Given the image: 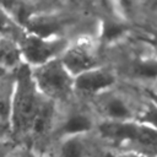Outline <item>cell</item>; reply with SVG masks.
I'll return each mask as SVG.
<instances>
[{"label": "cell", "mask_w": 157, "mask_h": 157, "mask_svg": "<svg viewBox=\"0 0 157 157\" xmlns=\"http://www.w3.org/2000/svg\"><path fill=\"white\" fill-rule=\"evenodd\" d=\"M31 67L21 64L15 70V90L10 117V137L16 142H25L31 123L42 101Z\"/></svg>", "instance_id": "6da1fadb"}, {"label": "cell", "mask_w": 157, "mask_h": 157, "mask_svg": "<svg viewBox=\"0 0 157 157\" xmlns=\"http://www.w3.org/2000/svg\"><path fill=\"white\" fill-rule=\"evenodd\" d=\"M31 71L39 93L48 99L55 102V99L66 98L74 90V77L67 72L59 58L33 67Z\"/></svg>", "instance_id": "7a4b0ae2"}, {"label": "cell", "mask_w": 157, "mask_h": 157, "mask_svg": "<svg viewBox=\"0 0 157 157\" xmlns=\"http://www.w3.org/2000/svg\"><path fill=\"white\" fill-rule=\"evenodd\" d=\"M98 129L109 140L129 142L148 153H157V130L137 121H104Z\"/></svg>", "instance_id": "3957f363"}, {"label": "cell", "mask_w": 157, "mask_h": 157, "mask_svg": "<svg viewBox=\"0 0 157 157\" xmlns=\"http://www.w3.org/2000/svg\"><path fill=\"white\" fill-rule=\"evenodd\" d=\"M18 47L22 63L33 69L47 64L50 60L60 58L69 44L61 37L40 38L25 32V34L18 40Z\"/></svg>", "instance_id": "277c9868"}, {"label": "cell", "mask_w": 157, "mask_h": 157, "mask_svg": "<svg viewBox=\"0 0 157 157\" xmlns=\"http://www.w3.org/2000/svg\"><path fill=\"white\" fill-rule=\"evenodd\" d=\"M55 117V102L42 97L38 110L31 123L25 142L31 145H39L52 131Z\"/></svg>", "instance_id": "5b68a950"}, {"label": "cell", "mask_w": 157, "mask_h": 157, "mask_svg": "<svg viewBox=\"0 0 157 157\" xmlns=\"http://www.w3.org/2000/svg\"><path fill=\"white\" fill-rule=\"evenodd\" d=\"M59 59L72 77L96 67V58L92 50L82 43L67 47Z\"/></svg>", "instance_id": "8992f818"}, {"label": "cell", "mask_w": 157, "mask_h": 157, "mask_svg": "<svg viewBox=\"0 0 157 157\" xmlns=\"http://www.w3.org/2000/svg\"><path fill=\"white\" fill-rule=\"evenodd\" d=\"M115 82V76L104 69L93 67L74 77V90L86 94L98 93Z\"/></svg>", "instance_id": "52a82bcc"}, {"label": "cell", "mask_w": 157, "mask_h": 157, "mask_svg": "<svg viewBox=\"0 0 157 157\" xmlns=\"http://www.w3.org/2000/svg\"><path fill=\"white\" fill-rule=\"evenodd\" d=\"M63 28V20L53 15L33 13L23 26L26 33L40 38H55Z\"/></svg>", "instance_id": "ba28073f"}, {"label": "cell", "mask_w": 157, "mask_h": 157, "mask_svg": "<svg viewBox=\"0 0 157 157\" xmlns=\"http://www.w3.org/2000/svg\"><path fill=\"white\" fill-rule=\"evenodd\" d=\"M15 90V71L0 77V123L10 128L12 97Z\"/></svg>", "instance_id": "9c48e42d"}, {"label": "cell", "mask_w": 157, "mask_h": 157, "mask_svg": "<svg viewBox=\"0 0 157 157\" xmlns=\"http://www.w3.org/2000/svg\"><path fill=\"white\" fill-rule=\"evenodd\" d=\"M22 63L18 43L11 38L0 37V69L15 71Z\"/></svg>", "instance_id": "30bf717a"}, {"label": "cell", "mask_w": 157, "mask_h": 157, "mask_svg": "<svg viewBox=\"0 0 157 157\" xmlns=\"http://www.w3.org/2000/svg\"><path fill=\"white\" fill-rule=\"evenodd\" d=\"M102 110L110 121H130L132 118V112L130 105L119 96H110L102 103Z\"/></svg>", "instance_id": "8fae6325"}, {"label": "cell", "mask_w": 157, "mask_h": 157, "mask_svg": "<svg viewBox=\"0 0 157 157\" xmlns=\"http://www.w3.org/2000/svg\"><path fill=\"white\" fill-rule=\"evenodd\" d=\"M92 128H93V121L88 115L83 113H74L70 114L64 120V123L59 129V132L66 137H71L87 132L92 130Z\"/></svg>", "instance_id": "7c38bea8"}, {"label": "cell", "mask_w": 157, "mask_h": 157, "mask_svg": "<svg viewBox=\"0 0 157 157\" xmlns=\"http://www.w3.org/2000/svg\"><path fill=\"white\" fill-rule=\"evenodd\" d=\"M23 34H25V29L0 5V37L11 38L18 43V40Z\"/></svg>", "instance_id": "4fadbf2b"}, {"label": "cell", "mask_w": 157, "mask_h": 157, "mask_svg": "<svg viewBox=\"0 0 157 157\" xmlns=\"http://www.w3.org/2000/svg\"><path fill=\"white\" fill-rule=\"evenodd\" d=\"M132 75L144 80L157 78V58H137L130 67Z\"/></svg>", "instance_id": "5bb4252c"}, {"label": "cell", "mask_w": 157, "mask_h": 157, "mask_svg": "<svg viewBox=\"0 0 157 157\" xmlns=\"http://www.w3.org/2000/svg\"><path fill=\"white\" fill-rule=\"evenodd\" d=\"M126 31V27L115 20L105 18L102 21L101 26V38L105 42H113L119 39Z\"/></svg>", "instance_id": "9a60e30c"}, {"label": "cell", "mask_w": 157, "mask_h": 157, "mask_svg": "<svg viewBox=\"0 0 157 157\" xmlns=\"http://www.w3.org/2000/svg\"><path fill=\"white\" fill-rule=\"evenodd\" d=\"M85 145L77 136L66 137L60 146V157H83Z\"/></svg>", "instance_id": "2e32d148"}, {"label": "cell", "mask_w": 157, "mask_h": 157, "mask_svg": "<svg viewBox=\"0 0 157 157\" xmlns=\"http://www.w3.org/2000/svg\"><path fill=\"white\" fill-rule=\"evenodd\" d=\"M136 121L157 130V104L150 101L142 109V112L137 115Z\"/></svg>", "instance_id": "e0dca14e"}, {"label": "cell", "mask_w": 157, "mask_h": 157, "mask_svg": "<svg viewBox=\"0 0 157 157\" xmlns=\"http://www.w3.org/2000/svg\"><path fill=\"white\" fill-rule=\"evenodd\" d=\"M16 148V144L11 139H0V157H9Z\"/></svg>", "instance_id": "ac0fdd59"}, {"label": "cell", "mask_w": 157, "mask_h": 157, "mask_svg": "<svg viewBox=\"0 0 157 157\" xmlns=\"http://www.w3.org/2000/svg\"><path fill=\"white\" fill-rule=\"evenodd\" d=\"M0 139H11L10 137V128L0 123Z\"/></svg>", "instance_id": "d6986e66"}, {"label": "cell", "mask_w": 157, "mask_h": 157, "mask_svg": "<svg viewBox=\"0 0 157 157\" xmlns=\"http://www.w3.org/2000/svg\"><path fill=\"white\" fill-rule=\"evenodd\" d=\"M107 157H144L140 153H135V152H130V153H119V155H107Z\"/></svg>", "instance_id": "ffe728a7"}, {"label": "cell", "mask_w": 157, "mask_h": 157, "mask_svg": "<svg viewBox=\"0 0 157 157\" xmlns=\"http://www.w3.org/2000/svg\"><path fill=\"white\" fill-rule=\"evenodd\" d=\"M9 157H29L25 151H22V150H20V148H15L11 153H10V156Z\"/></svg>", "instance_id": "44dd1931"}, {"label": "cell", "mask_w": 157, "mask_h": 157, "mask_svg": "<svg viewBox=\"0 0 157 157\" xmlns=\"http://www.w3.org/2000/svg\"><path fill=\"white\" fill-rule=\"evenodd\" d=\"M148 96H150V101L153 102L155 104H157V93L156 92H152V91H147Z\"/></svg>", "instance_id": "7402d4cb"}, {"label": "cell", "mask_w": 157, "mask_h": 157, "mask_svg": "<svg viewBox=\"0 0 157 157\" xmlns=\"http://www.w3.org/2000/svg\"><path fill=\"white\" fill-rule=\"evenodd\" d=\"M150 43L153 45V48L156 49V53H157V34H155L150 38Z\"/></svg>", "instance_id": "603a6c76"}, {"label": "cell", "mask_w": 157, "mask_h": 157, "mask_svg": "<svg viewBox=\"0 0 157 157\" xmlns=\"http://www.w3.org/2000/svg\"><path fill=\"white\" fill-rule=\"evenodd\" d=\"M7 72H9V71H6V70H4V69H0V77L4 76V75L7 74ZM11 72H12V71H11Z\"/></svg>", "instance_id": "cb8c5ba5"}]
</instances>
